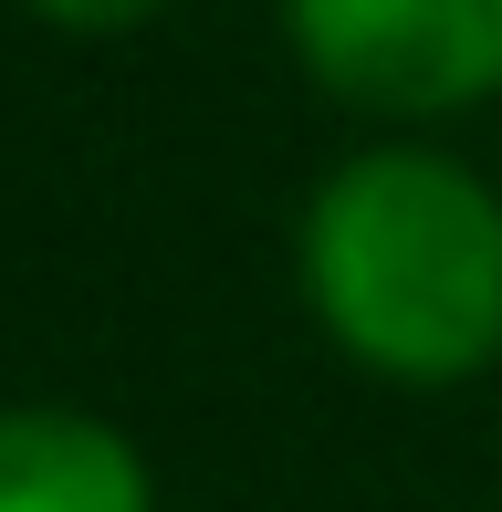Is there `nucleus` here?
Returning a JSON list of instances; mask_svg holds the SVG:
<instances>
[{
  "mask_svg": "<svg viewBox=\"0 0 502 512\" xmlns=\"http://www.w3.org/2000/svg\"><path fill=\"white\" fill-rule=\"evenodd\" d=\"M304 293L387 377H471L502 356V199L450 157H356L304 209Z\"/></svg>",
  "mask_w": 502,
  "mask_h": 512,
  "instance_id": "nucleus-1",
  "label": "nucleus"
},
{
  "mask_svg": "<svg viewBox=\"0 0 502 512\" xmlns=\"http://www.w3.org/2000/svg\"><path fill=\"white\" fill-rule=\"evenodd\" d=\"M293 53L346 105L450 115L502 84V0H293Z\"/></svg>",
  "mask_w": 502,
  "mask_h": 512,
  "instance_id": "nucleus-2",
  "label": "nucleus"
},
{
  "mask_svg": "<svg viewBox=\"0 0 502 512\" xmlns=\"http://www.w3.org/2000/svg\"><path fill=\"white\" fill-rule=\"evenodd\" d=\"M0 512H157V502H147V460L105 418L11 408L0 418Z\"/></svg>",
  "mask_w": 502,
  "mask_h": 512,
  "instance_id": "nucleus-3",
  "label": "nucleus"
},
{
  "mask_svg": "<svg viewBox=\"0 0 502 512\" xmlns=\"http://www.w3.org/2000/svg\"><path fill=\"white\" fill-rule=\"evenodd\" d=\"M32 11H53V21H74V32H126V21H147V11H168V0H32Z\"/></svg>",
  "mask_w": 502,
  "mask_h": 512,
  "instance_id": "nucleus-4",
  "label": "nucleus"
}]
</instances>
